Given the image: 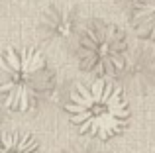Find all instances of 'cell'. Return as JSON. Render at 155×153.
I'll return each mask as SVG.
<instances>
[{
  "label": "cell",
  "mask_w": 155,
  "mask_h": 153,
  "mask_svg": "<svg viewBox=\"0 0 155 153\" xmlns=\"http://www.w3.org/2000/svg\"><path fill=\"white\" fill-rule=\"evenodd\" d=\"M2 153H39L34 138L20 132H8L2 138Z\"/></svg>",
  "instance_id": "52a82bcc"
},
{
  "label": "cell",
  "mask_w": 155,
  "mask_h": 153,
  "mask_svg": "<svg viewBox=\"0 0 155 153\" xmlns=\"http://www.w3.org/2000/svg\"><path fill=\"white\" fill-rule=\"evenodd\" d=\"M130 57L128 35L116 24L91 20L77 39L79 67L94 79H118Z\"/></svg>",
  "instance_id": "3957f363"
},
{
  "label": "cell",
  "mask_w": 155,
  "mask_h": 153,
  "mask_svg": "<svg viewBox=\"0 0 155 153\" xmlns=\"http://www.w3.org/2000/svg\"><path fill=\"white\" fill-rule=\"evenodd\" d=\"M132 28L141 39L155 41V0L132 2Z\"/></svg>",
  "instance_id": "8992f818"
},
{
  "label": "cell",
  "mask_w": 155,
  "mask_h": 153,
  "mask_svg": "<svg viewBox=\"0 0 155 153\" xmlns=\"http://www.w3.org/2000/svg\"><path fill=\"white\" fill-rule=\"evenodd\" d=\"M122 88L134 96H147L155 90V51L149 47H134L124 71L118 75Z\"/></svg>",
  "instance_id": "277c9868"
},
{
  "label": "cell",
  "mask_w": 155,
  "mask_h": 153,
  "mask_svg": "<svg viewBox=\"0 0 155 153\" xmlns=\"http://www.w3.org/2000/svg\"><path fill=\"white\" fill-rule=\"evenodd\" d=\"M71 122L81 134L110 139L128 126L130 110L122 88L110 84L108 79H94L79 84L65 106Z\"/></svg>",
  "instance_id": "7a4b0ae2"
},
{
  "label": "cell",
  "mask_w": 155,
  "mask_h": 153,
  "mask_svg": "<svg viewBox=\"0 0 155 153\" xmlns=\"http://www.w3.org/2000/svg\"><path fill=\"white\" fill-rule=\"evenodd\" d=\"M59 153H102V151L91 142H73L65 145Z\"/></svg>",
  "instance_id": "ba28073f"
},
{
  "label": "cell",
  "mask_w": 155,
  "mask_h": 153,
  "mask_svg": "<svg viewBox=\"0 0 155 153\" xmlns=\"http://www.w3.org/2000/svg\"><path fill=\"white\" fill-rule=\"evenodd\" d=\"M79 34V12L69 4H53L39 18V35L45 43L63 45Z\"/></svg>",
  "instance_id": "5b68a950"
},
{
  "label": "cell",
  "mask_w": 155,
  "mask_h": 153,
  "mask_svg": "<svg viewBox=\"0 0 155 153\" xmlns=\"http://www.w3.org/2000/svg\"><path fill=\"white\" fill-rule=\"evenodd\" d=\"M0 79L2 102L12 112L35 108L55 88V73L34 47H8L0 63Z\"/></svg>",
  "instance_id": "6da1fadb"
}]
</instances>
